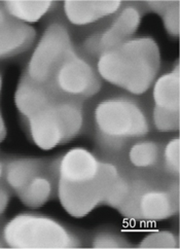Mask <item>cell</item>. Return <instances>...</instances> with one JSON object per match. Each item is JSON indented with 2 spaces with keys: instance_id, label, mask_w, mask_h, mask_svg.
Listing matches in <instances>:
<instances>
[{
  "instance_id": "obj_15",
  "label": "cell",
  "mask_w": 180,
  "mask_h": 249,
  "mask_svg": "<svg viewBox=\"0 0 180 249\" xmlns=\"http://www.w3.org/2000/svg\"><path fill=\"white\" fill-rule=\"evenodd\" d=\"M55 97L48 86L34 83L23 75L15 93V104L21 117L27 119L43 108Z\"/></svg>"
},
{
  "instance_id": "obj_2",
  "label": "cell",
  "mask_w": 180,
  "mask_h": 249,
  "mask_svg": "<svg viewBox=\"0 0 180 249\" xmlns=\"http://www.w3.org/2000/svg\"><path fill=\"white\" fill-rule=\"evenodd\" d=\"M95 141L109 160L116 161L136 140L152 129L144 105L130 95H115L99 101L92 112Z\"/></svg>"
},
{
  "instance_id": "obj_1",
  "label": "cell",
  "mask_w": 180,
  "mask_h": 249,
  "mask_svg": "<svg viewBox=\"0 0 180 249\" xmlns=\"http://www.w3.org/2000/svg\"><path fill=\"white\" fill-rule=\"evenodd\" d=\"M95 66L102 82L132 97L142 96L159 76L160 48L152 37L134 36L101 54Z\"/></svg>"
},
{
  "instance_id": "obj_8",
  "label": "cell",
  "mask_w": 180,
  "mask_h": 249,
  "mask_svg": "<svg viewBox=\"0 0 180 249\" xmlns=\"http://www.w3.org/2000/svg\"><path fill=\"white\" fill-rule=\"evenodd\" d=\"M73 48L67 25L61 21L52 22L36 43L24 76L34 83L48 86L61 62Z\"/></svg>"
},
{
  "instance_id": "obj_6",
  "label": "cell",
  "mask_w": 180,
  "mask_h": 249,
  "mask_svg": "<svg viewBox=\"0 0 180 249\" xmlns=\"http://www.w3.org/2000/svg\"><path fill=\"white\" fill-rule=\"evenodd\" d=\"M1 238L5 247L64 249L83 246L80 237L57 219L38 213H20L6 222Z\"/></svg>"
},
{
  "instance_id": "obj_24",
  "label": "cell",
  "mask_w": 180,
  "mask_h": 249,
  "mask_svg": "<svg viewBox=\"0 0 180 249\" xmlns=\"http://www.w3.org/2000/svg\"><path fill=\"white\" fill-rule=\"evenodd\" d=\"M2 177H3V161L0 160V182L2 180Z\"/></svg>"
},
{
  "instance_id": "obj_3",
  "label": "cell",
  "mask_w": 180,
  "mask_h": 249,
  "mask_svg": "<svg viewBox=\"0 0 180 249\" xmlns=\"http://www.w3.org/2000/svg\"><path fill=\"white\" fill-rule=\"evenodd\" d=\"M56 193L71 204L90 207L100 203L111 172L109 159H100L84 147H74L52 162Z\"/></svg>"
},
{
  "instance_id": "obj_9",
  "label": "cell",
  "mask_w": 180,
  "mask_h": 249,
  "mask_svg": "<svg viewBox=\"0 0 180 249\" xmlns=\"http://www.w3.org/2000/svg\"><path fill=\"white\" fill-rule=\"evenodd\" d=\"M142 3L124 2L121 10L111 17L106 27L90 34L84 40L80 52L90 59H97L103 53L134 37L143 18Z\"/></svg>"
},
{
  "instance_id": "obj_19",
  "label": "cell",
  "mask_w": 180,
  "mask_h": 249,
  "mask_svg": "<svg viewBox=\"0 0 180 249\" xmlns=\"http://www.w3.org/2000/svg\"><path fill=\"white\" fill-rule=\"evenodd\" d=\"M140 248H178L179 238L171 231H157L144 237L138 244Z\"/></svg>"
},
{
  "instance_id": "obj_13",
  "label": "cell",
  "mask_w": 180,
  "mask_h": 249,
  "mask_svg": "<svg viewBox=\"0 0 180 249\" xmlns=\"http://www.w3.org/2000/svg\"><path fill=\"white\" fill-rule=\"evenodd\" d=\"M50 163L42 159L30 157H15L3 162L4 185L16 195L21 192L35 175L46 170Z\"/></svg>"
},
{
  "instance_id": "obj_11",
  "label": "cell",
  "mask_w": 180,
  "mask_h": 249,
  "mask_svg": "<svg viewBox=\"0 0 180 249\" xmlns=\"http://www.w3.org/2000/svg\"><path fill=\"white\" fill-rule=\"evenodd\" d=\"M36 30L31 25L17 21L0 2V61L19 56L32 48Z\"/></svg>"
},
{
  "instance_id": "obj_20",
  "label": "cell",
  "mask_w": 180,
  "mask_h": 249,
  "mask_svg": "<svg viewBox=\"0 0 180 249\" xmlns=\"http://www.w3.org/2000/svg\"><path fill=\"white\" fill-rule=\"evenodd\" d=\"M92 248H128L132 245L124 236L113 232H98L91 240Z\"/></svg>"
},
{
  "instance_id": "obj_21",
  "label": "cell",
  "mask_w": 180,
  "mask_h": 249,
  "mask_svg": "<svg viewBox=\"0 0 180 249\" xmlns=\"http://www.w3.org/2000/svg\"><path fill=\"white\" fill-rule=\"evenodd\" d=\"M166 32L172 37H178L180 33V1H169L161 14Z\"/></svg>"
},
{
  "instance_id": "obj_7",
  "label": "cell",
  "mask_w": 180,
  "mask_h": 249,
  "mask_svg": "<svg viewBox=\"0 0 180 249\" xmlns=\"http://www.w3.org/2000/svg\"><path fill=\"white\" fill-rule=\"evenodd\" d=\"M102 86L92 59L75 47L61 62L48 85L56 96L80 102L97 96Z\"/></svg>"
},
{
  "instance_id": "obj_17",
  "label": "cell",
  "mask_w": 180,
  "mask_h": 249,
  "mask_svg": "<svg viewBox=\"0 0 180 249\" xmlns=\"http://www.w3.org/2000/svg\"><path fill=\"white\" fill-rule=\"evenodd\" d=\"M5 12L17 21L24 24H33L40 21L44 16L55 10L58 4L55 1H3L1 2Z\"/></svg>"
},
{
  "instance_id": "obj_18",
  "label": "cell",
  "mask_w": 180,
  "mask_h": 249,
  "mask_svg": "<svg viewBox=\"0 0 180 249\" xmlns=\"http://www.w3.org/2000/svg\"><path fill=\"white\" fill-rule=\"evenodd\" d=\"M161 171L173 179L180 175V139L178 136L167 141L162 150Z\"/></svg>"
},
{
  "instance_id": "obj_16",
  "label": "cell",
  "mask_w": 180,
  "mask_h": 249,
  "mask_svg": "<svg viewBox=\"0 0 180 249\" xmlns=\"http://www.w3.org/2000/svg\"><path fill=\"white\" fill-rule=\"evenodd\" d=\"M56 193V179L52 170V163L27 183L17 194L18 198L29 208H39L52 200Z\"/></svg>"
},
{
  "instance_id": "obj_10",
  "label": "cell",
  "mask_w": 180,
  "mask_h": 249,
  "mask_svg": "<svg viewBox=\"0 0 180 249\" xmlns=\"http://www.w3.org/2000/svg\"><path fill=\"white\" fill-rule=\"evenodd\" d=\"M151 126L161 133H174L180 126V69L158 76L151 87Z\"/></svg>"
},
{
  "instance_id": "obj_4",
  "label": "cell",
  "mask_w": 180,
  "mask_h": 249,
  "mask_svg": "<svg viewBox=\"0 0 180 249\" xmlns=\"http://www.w3.org/2000/svg\"><path fill=\"white\" fill-rule=\"evenodd\" d=\"M130 171V170H129ZM131 174V189L119 211L126 217L142 222L166 220L179 209V182L163 172Z\"/></svg>"
},
{
  "instance_id": "obj_5",
  "label": "cell",
  "mask_w": 180,
  "mask_h": 249,
  "mask_svg": "<svg viewBox=\"0 0 180 249\" xmlns=\"http://www.w3.org/2000/svg\"><path fill=\"white\" fill-rule=\"evenodd\" d=\"M24 122L33 143L43 150H50L82 134L86 124L84 102L56 96Z\"/></svg>"
},
{
  "instance_id": "obj_23",
  "label": "cell",
  "mask_w": 180,
  "mask_h": 249,
  "mask_svg": "<svg viewBox=\"0 0 180 249\" xmlns=\"http://www.w3.org/2000/svg\"><path fill=\"white\" fill-rule=\"evenodd\" d=\"M5 136H6V127H5V123L1 114V111H0V143L4 140Z\"/></svg>"
},
{
  "instance_id": "obj_25",
  "label": "cell",
  "mask_w": 180,
  "mask_h": 249,
  "mask_svg": "<svg viewBox=\"0 0 180 249\" xmlns=\"http://www.w3.org/2000/svg\"><path fill=\"white\" fill-rule=\"evenodd\" d=\"M1 90H2V76L0 74V94H1Z\"/></svg>"
},
{
  "instance_id": "obj_22",
  "label": "cell",
  "mask_w": 180,
  "mask_h": 249,
  "mask_svg": "<svg viewBox=\"0 0 180 249\" xmlns=\"http://www.w3.org/2000/svg\"><path fill=\"white\" fill-rule=\"evenodd\" d=\"M11 192L5 185L0 184V215L5 211L8 203H10Z\"/></svg>"
},
{
  "instance_id": "obj_26",
  "label": "cell",
  "mask_w": 180,
  "mask_h": 249,
  "mask_svg": "<svg viewBox=\"0 0 180 249\" xmlns=\"http://www.w3.org/2000/svg\"><path fill=\"white\" fill-rule=\"evenodd\" d=\"M1 247H5V245H4V242H3L2 238H1V240H0V248H1Z\"/></svg>"
},
{
  "instance_id": "obj_14",
  "label": "cell",
  "mask_w": 180,
  "mask_h": 249,
  "mask_svg": "<svg viewBox=\"0 0 180 249\" xmlns=\"http://www.w3.org/2000/svg\"><path fill=\"white\" fill-rule=\"evenodd\" d=\"M162 150L163 146L155 139L145 137L133 142L125 152L129 170L138 173L161 171Z\"/></svg>"
},
{
  "instance_id": "obj_12",
  "label": "cell",
  "mask_w": 180,
  "mask_h": 249,
  "mask_svg": "<svg viewBox=\"0 0 180 249\" xmlns=\"http://www.w3.org/2000/svg\"><path fill=\"white\" fill-rule=\"evenodd\" d=\"M123 1H72L62 3L66 21L75 27H89L103 20H109L118 13Z\"/></svg>"
}]
</instances>
